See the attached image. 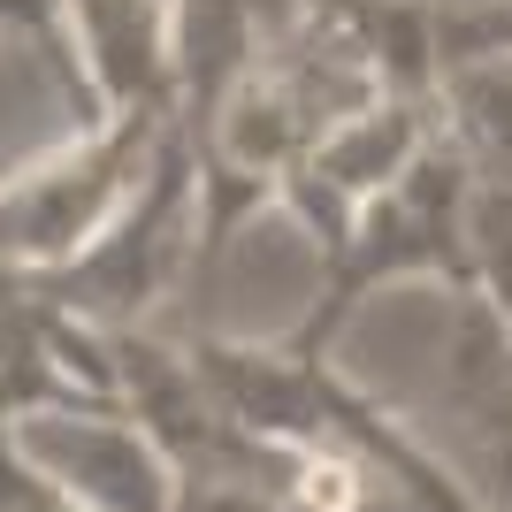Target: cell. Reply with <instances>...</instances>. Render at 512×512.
<instances>
[{
	"mask_svg": "<svg viewBox=\"0 0 512 512\" xmlns=\"http://www.w3.org/2000/svg\"><path fill=\"white\" fill-rule=\"evenodd\" d=\"M169 130L176 107H92L69 146L0 176V260L23 276H54L62 260H77L146 184Z\"/></svg>",
	"mask_w": 512,
	"mask_h": 512,
	"instance_id": "3",
	"label": "cell"
},
{
	"mask_svg": "<svg viewBox=\"0 0 512 512\" xmlns=\"http://www.w3.org/2000/svg\"><path fill=\"white\" fill-rule=\"evenodd\" d=\"M0 512H85V505H77V497H69L62 482H54L8 428H0Z\"/></svg>",
	"mask_w": 512,
	"mask_h": 512,
	"instance_id": "6",
	"label": "cell"
},
{
	"mask_svg": "<svg viewBox=\"0 0 512 512\" xmlns=\"http://www.w3.org/2000/svg\"><path fill=\"white\" fill-rule=\"evenodd\" d=\"M467 161L444 130L390 176L383 192H367L321 237V283L314 306L291 321V352H337V337L352 329L383 283H413V276H444L451 291H474V260H467Z\"/></svg>",
	"mask_w": 512,
	"mask_h": 512,
	"instance_id": "2",
	"label": "cell"
},
{
	"mask_svg": "<svg viewBox=\"0 0 512 512\" xmlns=\"http://www.w3.org/2000/svg\"><path fill=\"white\" fill-rule=\"evenodd\" d=\"M23 16H31V31H39L46 39V62L62 69V85H69V100H85V92H77V69H69V46H62V23H54V0H16Z\"/></svg>",
	"mask_w": 512,
	"mask_h": 512,
	"instance_id": "7",
	"label": "cell"
},
{
	"mask_svg": "<svg viewBox=\"0 0 512 512\" xmlns=\"http://www.w3.org/2000/svg\"><path fill=\"white\" fill-rule=\"evenodd\" d=\"M192 268H199V169L184 130H169L146 184L115 207V222L77 260L39 276V291L85 329H146L161 314V299L184 291Z\"/></svg>",
	"mask_w": 512,
	"mask_h": 512,
	"instance_id": "4",
	"label": "cell"
},
{
	"mask_svg": "<svg viewBox=\"0 0 512 512\" xmlns=\"http://www.w3.org/2000/svg\"><path fill=\"white\" fill-rule=\"evenodd\" d=\"M8 31H31V16H23L16 0H0V39H8Z\"/></svg>",
	"mask_w": 512,
	"mask_h": 512,
	"instance_id": "8",
	"label": "cell"
},
{
	"mask_svg": "<svg viewBox=\"0 0 512 512\" xmlns=\"http://www.w3.org/2000/svg\"><path fill=\"white\" fill-rule=\"evenodd\" d=\"M85 512H176V467L123 413H31L8 428Z\"/></svg>",
	"mask_w": 512,
	"mask_h": 512,
	"instance_id": "5",
	"label": "cell"
},
{
	"mask_svg": "<svg viewBox=\"0 0 512 512\" xmlns=\"http://www.w3.org/2000/svg\"><path fill=\"white\" fill-rule=\"evenodd\" d=\"M192 367L222 398L245 436L260 444H306V451H352L383 467L421 512H482L467 474L444 467V451L413 436L398 413H383L360 383H344L329 352H291V344H237V337H184Z\"/></svg>",
	"mask_w": 512,
	"mask_h": 512,
	"instance_id": "1",
	"label": "cell"
}]
</instances>
